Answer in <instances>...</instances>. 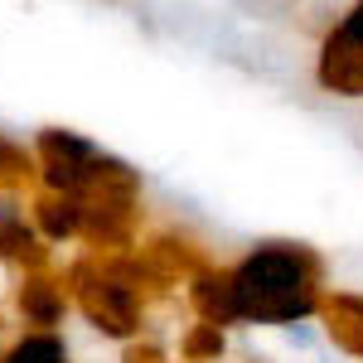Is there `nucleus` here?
Segmentation results:
<instances>
[{
	"label": "nucleus",
	"mask_w": 363,
	"mask_h": 363,
	"mask_svg": "<svg viewBox=\"0 0 363 363\" xmlns=\"http://www.w3.org/2000/svg\"><path fill=\"white\" fill-rule=\"evenodd\" d=\"M238 325H301L320 310L325 257L306 242H257L228 267Z\"/></svg>",
	"instance_id": "1"
},
{
	"label": "nucleus",
	"mask_w": 363,
	"mask_h": 363,
	"mask_svg": "<svg viewBox=\"0 0 363 363\" xmlns=\"http://www.w3.org/2000/svg\"><path fill=\"white\" fill-rule=\"evenodd\" d=\"M78 310L87 315V325H97L102 335L112 339H136L140 335V296L97 262V257H83L68 267V286H63Z\"/></svg>",
	"instance_id": "2"
},
{
	"label": "nucleus",
	"mask_w": 363,
	"mask_h": 363,
	"mask_svg": "<svg viewBox=\"0 0 363 363\" xmlns=\"http://www.w3.org/2000/svg\"><path fill=\"white\" fill-rule=\"evenodd\" d=\"M315 83L330 97L363 102V0H354L335 25L325 29L315 54Z\"/></svg>",
	"instance_id": "3"
},
{
	"label": "nucleus",
	"mask_w": 363,
	"mask_h": 363,
	"mask_svg": "<svg viewBox=\"0 0 363 363\" xmlns=\"http://www.w3.org/2000/svg\"><path fill=\"white\" fill-rule=\"evenodd\" d=\"M102 160V150L78 131H63V126H44L34 140V174L44 179V189L54 194H83L92 169Z\"/></svg>",
	"instance_id": "4"
},
{
	"label": "nucleus",
	"mask_w": 363,
	"mask_h": 363,
	"mask_svg": "<svg viewBox=\"0 0 363 363\" xmlns=\"http://www.w3.org/2000/svg\"><path fill=\"white\" fill-rule=\"evenodd\" d=\"M131 252H136V262L160 281L165 291L169 286H184L194 272L208 267V252L199 247L194 238H184V233H155L150 242H136Z\"/></svg>",
	"instance_id": "5"
},
{
	"label": "nucleus",
	"mask_w": 363,
	"mask_h": 363,
	"mask_svg": "<svg viewBox=\"0 0 363 363\" xmlns=\"http://www.w3.org/2000/svg\"><path fill=\"white\" fill-rule=\"evenodd\" d=\"M315 320L325 325V339L339 354L363 359V291H325Z\"/></svg>",
	"instance_id": "6"
},
{
	"label": "nucleus",
	"mask_w": 363,
	"mask_h": 363,
	"mask_svg": "<svg viewBox=\"0 0 363 363\" xmlns=\"http://www.w3.org/2000/svg\"><path fill=\"white\" fill-rule=\"evenodd\" d=\"M184 296H189V306H194V315L203 320V325H218V330H228V325H238V310H233V286H228V267H203V272H194V277L184 281Z\"/></svg>",
	"instance_id": "7"
},
{
	"label": "nucleus",
	"mask_w": 363,
	"mask_h": 363,
	"mask_svg": "<svg viewBox=\"0 0 363 363\" xmlns=\"http://www.w3.org/2000/svg\"><path fill=\"white\" fill-rule=\"evenodd\" d=\"M15 301H20V315H25V325L54 330V325H63V310H68V291H63L58 281L39 277V272H29L25 286L15 291Z\"/></svg>",
	"instance_id": "8"
},
{
	"label": "nucleus",
	"mask_w": 363,
	"mask_h": 363,
	"mask_svg": "<svg viewBox=\"0 0 363 363\" xmlns=\"http://www.w3.org/2000/svg\"><path fill=\"white\" fill-rule=\"evenodd\" d=\"M78 228H83V203H78V194H54V189H44V194L34 199V233H39L44 242L78 238Z\"/></svg>",
	"instance_id": "9"
},
{
	"label": "nucleus",
	"mask_w": 363,
	"mask_h": 363,
	"mask_svg": "<svg viewBox=\"0 0 363 363\" xmlns=\"http://www.w3.org/2000/svg\"><path fill=\"white\" fill-rule=\"evenodd\" d=\"M0 257L15 262V267H29V272H44L49 247H44V238L25 218H0Z\"/></svg>",
	"instance_id": "10"
},
{
	"label": "nucleus",
	"mask_w": 363,
	"mask_h": 363,
	"mask_svg": "<svg viewBox=\"0 0 363 363\" xmlns=\"http://www.w3.org/2000/svg\"><path fill=\"white\" fill-rule=\"evenodd\" d=\"M179 354H184V363H218L228 354V335L218 330V325H189L184 330V339H179Z\"/></svg>",
	"instance_id": "11"
},
{
	"label": "nucleus",
	"mask_w": 363,
	"mask_h": 363,
	"mask_svg": "<svg viewBox=\"0 0 363 363\" xmlns=\"http://www.w3.org/2000/svg\"><path fill=\"white\" fill-rule=\"evenodd\" d=\"M0 363H68V344L54 330H39V335H25Z\"/></svg>",
	"instance_id": "12"
},
{
	"label": "nucleus",
	"mask_w": 363,
	"mask_h": 363,
	"mask_svg": "<svg viewBox=\"0 0 363 363\" xmlns=\"http://www.w3.org/2000/svg\"><path fill=\"white\" fill-rule=\"evenodd\" d=\"M34 174V160H29L20 145H10V140L0 136V184L5 179H29Z\"/></svg>",
	"instance_id": "13"
},
{
	"label": "nucleus",
	"mask_w": 363,
	"mask_h": 363,
	"mask_svg": "<svg viewBox=\"0 0 363 363\" xmlns=\"http://www.w3.org/2000/svg\"><path fill=\"white\" fill-rule=\"evenodd\" d=\"M121 363H165V349H160V344H150V339H131V344H126V354H121Z\"/></svg>",
	"instance_id": "14"
}]
</instances>
